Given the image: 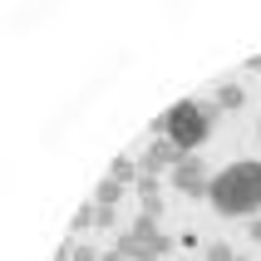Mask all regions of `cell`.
<instances>
[{
	"label": "cell",
	"mask_w": 261,
	"mask_h": 261,
	"mask_svg": "<svg viewBox=\"0 0 261 261\" xmlns=\"http://www.w3.org/2000/svg\"><path fill=\"white\" fill-rule=\"evenodd\" d=\"M207 202L217 207L222 217H256L261 212V163L256 158H242L232 168H222L207 188Z\"/></svg>",
	"instance_id": "6da1fadb"
},
{
	"label": "cell",
	"mask_w": 261,
	"mask_h": 261,
	"mask_svg": "<svg viewBox=\"0 0 261 261\" xmlns=\"http://www.w3.org/2000/svg\"><path fill=\"white\" fill-rule=\"evenodd\" d=\"M217 118H222L217 99H182L163 118H153V138H168V143H177L182 153H197V148L212 138Z\"/></svg>",
	"instance_id": "7a4b0ae2"
},
{
	"label": "cell",
	"mask_w": 261,
	"mask_h": 261,
	"mask_svg": "<svg viewBox=\"0 0 261 261\" xmlns=\"http://www.w3.org/2000/svg\"><path fill=\"white\" fill-rule=\"evenodd\" d=\"M173 188H177V192H188V197H207V188H212V177H207V163L188 153V158L173 168Z\"/></svg>",
	"instance_id": "3957f363"
},
{
	"label": "cell",
	"mask_w": 261,
	"mask_h": 261,
	"mask_svg": "<svg viewBox=\"0 0 261 261\" xmlns=\"http://www.w3.org/2000/svg\"><path fill=\"white\" fill-rule=\"evenodd\" d=\"M114 251H123V256H128V261H148V256H153V247H148V242H138V237H133V232L114 237Z\"/></svg>",
	"instance_id": "277c9868"
},
{
	"label": "cell",
	"mask_w": 261,
	"mask_h": 261,
	"mask_svg": "<svg viewBox=\"0 0 261 261\" xmlns=\"http://www.w3.org/2000/svg\"><path fill=\"white\" fill-rule=\"evenodd\" d=\"M133 237H138V242H148V247H153V242H158V217H143V212H138V217H133V227H128Z\"/></svg>",
	"instance_id": "5b68a950"
},
{
	"label": "cell",
	"mask_w": 261,
	"mask_h": 261,
	"mask_svg": "<svg viewBox=\"0 0 261 261\" xmlns=\"http://www.w3.org/2000/svg\"><path fill=\"white\" fill-rule=\"evenodd\" d=\"M242 103H247L242 84H222V89H217V109H222V114H232V109H242Z\"/></svg>",
	"instance_id": "8992f818"
},
{
	"label": "cell",
	"mask_w": 261,
	"mask_h": 261,
	"mask_svg": "<svg viewBox=\"0 0 261 261\" xmlns=\"http://www.w3.org/2000/svg\"><path fill=\"white\" fill-rule=\"evenodd\" d=\"M118 197H123V182H114V177H103L99 188H94V202L99 207H118Z\"/></svg>",
	"instance_id": "52a82bcc"
},
{
	"label": "cell",
	"mask_w": 261,
	"mask_h": 261,
	"mask_svg": "<svg viewBox=\"0 0 261 261\" xmlns=\"http://www.w3.org/2000/svg\"><path fill=\"white\" fill-rule=\"evenodd\" d=\"M109 177L128 188V182H138V177H143V173H138V163H133V158H114V168H109Z\"/></svg>",
	"instance_id": "ba28073f"
},
{
	"label": "cell",
	"mask_w": 261,
	"mask_h": 261,
	"mask_svg": "<svg viewBox=\"0 0 261 261\" xmlns=\"http://www.w3.org/2000/svg\"><path fill=\"white\" fill-rule=\"evenodd\" d=\"M94 222H99V202H84L79 212H74V222H69V227H74V237H79L84 227H94Z\"/></svg>",
	"instance_id": "9c48e42d"
},
{
	"label": "cell",
	"mask_w": 261,
	"mask_h": 261,
	"mask_svg": "<svg viewBox=\"0 0 261 261\" xmlns=\"http://www.w3.org/2000/svg\"><path fill=\"white\" fill-rule=\"evenodd\" d=\"M202 261H237V251L227 247V242H207V247H202Z\"/></svg>",
	"instance_id": "30bf717a"
},
{
	"label": "cell",
	"mask_w": 261,
	"mask_h": 261,
	"mask_svg": "<svg viewBox=\"0 0 261 261\" xmlns=\"http://www.w3.org/2000/svg\"><path fill=\"white\" fill-rule=\"evenodd\" d=\"M94 227H103V232H114L118 227V207H99V222Z\"/></svg>",
	"instance_id": "8fae6325"
},
{
	"label": "cell",
	"mask_w": 261,
	"mask_h": 261,
	"mask_svg": "<svg viewBox=\"0 0 261 261\" xmlns=\"http://www.w3.org/2000/svg\"><path fill=\"white\" fill-rule=\"evenodd\" d=\"M133 188H138V197H158V177H138Z\"/></svg>",
	"instance_id": "7c38bea8"
},
{
	"label": "cell",
	"mask_w": 261,
	"mask_h": 261,
	"mask_svg": "<svg viewBox=\"0 0 261 261\" xmlns=\"http://www.w3.org/2000/svg\"><path fill=\"white\" fill-rule=\"evenodd\" d=\"M74 261H103L94 247H84V242H74Z\"/></svg>",
	"instance_id": "4fadbf2b"
},
{
	"label": "cell",
	"mask_w": 261,
	"mask_h": 261,
	"mask_svg": "<svg viewBox=\"0 0 261 261\" xmlns=\"http://www.w3.org/2000/svg\"><path fill=\"white\" fill-rule=\"evenodd\" d=\"M247 237H251V242L261 247V217H251V222H247Z\"/></svg>",
	"instance_id": "5bb4252c"
},
{
	"label": "cell",
	"mask_w": 261,
	"mask_h": 261,
	"mask_svg": "<svg viewBox=\"0 0 261 261\" xmlns=\"http://www.w3.org/2000/svg\"><path fill=\"white\" fill-rule=\"evenodd\" d=\"M103 261H128V256H123V251H103Z\"/></svg>",
	"instance_id": "9a60e30c"
},
{
	"label": "cell",
	"mask_w": 261,
	"mask_h": 261,
	"mask_svg": "<svg viewBox=\"0 0 261 261\" xmlns=\"http://www.w3.org/2000/svg\"><path fill=\"white\" fill-rule=\"evenodd\" d=\"M251 69H256V74H261V55H251Z\"/></svg>",
	"instance_id": "2e32d148"
},
{
	"label": "cell",
	"mask_w": 261,
	"mask_h": 261,
	"mask_svg": "<svg viewBox=\"0 0 261 261\" xmlns=\"http://www.w3.org/2000/svg\"><path fill=\"white\" fill-rule=\"evenodd\" d=\"M148 261H163V256H148Z\"/></svg>",
	"instance_id": "e0dca14e"
},
{
	"label": "cell",
	"mask_w": 261,
	"mask_h": 261,
	"mask_svg": "<svg viewBox=\"0 0 261 261\" xmlns=\"http://www.w3.org/2000/svg\"><path fill=\"white\" fill-rule=\"evenodd\" d=\"M237 261H251V256H237Z\"/></svg>",
	"instance_id": "ac0fdd59"
}]
</instances>
